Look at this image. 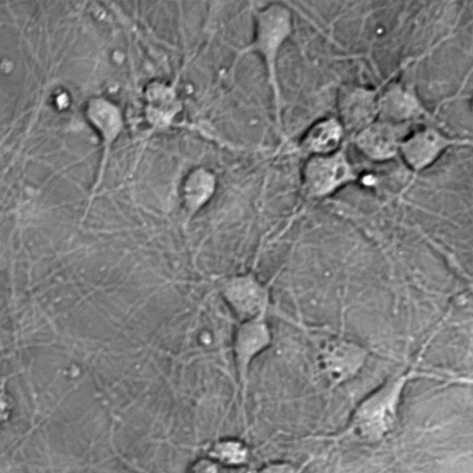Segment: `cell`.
Listing matches in <instances>:
<instances>
[{"mask_svg":"<svg viewBox=\"0 0 473 473\" xmlns=\"http://www.w3.org/2000/svg\"><path fill=\"white\" fill-rule=\"evenodd\" d=\"M381 89L362 85H342L337 94V118L346 136L354 138L378 118Z\"/></svg>","mask_w":473,"mask_h":473,"instance_id":"obj_7","label":"cell"},{"mask_svg":"<svg viewBox=\"0 0 473 473\" xmlns=\"http://www.w3.org/2000/svg\"><path fill=\"white\" fill-rule=\"evenodd\" d=\"M209 459L218 465L231 468L245 466L249 462L250 450L241 439L225 438L215 441L206 450Z\"/></svg>","mask_w":473,"mask_h":473,"instance_id":"obj_12","label":"cell"},{"mask_svg":"<svg viewBox=\"0 0 473 473\" xmlns=\"http://www.w3.org/2000/svg\"><path fill=\"white\" fill-rule=\"evenodd\" d=\"M218 464L209 458L200 459L196 461L188 473H218Z\"/></svg>","mask_w":473,"mask_h":473,"instance_id":"obj_15","label":"cell"},{"mask_svg":"<svg viewBox=\"0 0 473 473\" xmlns=\"http://www.w3.org/2000/svg\"><path fill=\"white\" fill-rule=\"evenodd\" d=\"M346 133L337 117L322 118L310 126L302 136L297 150L307 157L326 155L340 150Z\"/></svg>","mask_w":473,"mask_h":473,"instance_id":"obj_10","label":"cell"},{"mask_svg":"<svg viewBox=\"0 0 473 473\" xmlns=\"http://www.w3.org/2000/svg\"><path fill=\"white\" fill-rule=\"evenodd\" d=\"M460 143L433 129L415 134L401 142L399 152L406 163L419 171L432 165L450 146Z\"/></svg>","mask_w":473,"mask_h":473,"instance_id":"obj_9","label":"cell"},{"mask_svg":"<svg viewBox=\"0 0 473 473\" xmlns=\"http://www.w3.org/2000/svg\"><path fill=\"white\" fill-rule=\"evenodd\" d=\"M317 458L311 457L302 465H296L289 461H271L260 469L256 473H303L305 469Z\"/></svg>","mask_w":473,"mask_h":473,"instance_id":"obj_14","label":"cell"},{"mask_svg":"<svg viewBox=\"0 0 473 473\" xmlns=\"http://www.w3.org/2000/svg\"><path fill=\"white\" fill-rule=\"evenodd\" d=\"M272 342L273 333L268 319L240 322L234 331L232 355L241 388L244 414L251 365L270 348Z\"/></svg>","mask_w":473,"mask_h":473,"instance_id":"obj_5","label":"cell"},{"mask_svg":"<svg viewBox=\"0 0 473 473\" xmlns=\"http://www.w3.org/2000/svg\"><path fill=\"white\" fill-rule=\"evenodd\" d=\"M254 36L248 46L237 52L234 68L246 55L257 54L264 63L267 83L272 91L276 127L283 136V98L277 63L280 52L293 33L292 10L281 3L269 4L254 12Z\"/></svg>","mask_w":473,"mask_h":473,"instance_id":"obj_2","label":"cell"},{"mask_svg":"<svg viewBox=\"0 0 473 473\" xmlns=\"http://www.w3.org/2000/svg\"><path fill=\"white\" fill-rule=\"evenodd\" d=\"M301 178L302 195L309 201L326 199L359 180L346 145L330 154L307 157Z\"/></svg>","mask_w":473,"mask_h":473,"instance_id":"obj_3","label":"cell"},{"mask_svg":"<svg viewBox=\"0 0 473 473\" xmlns=\"http://www.w3.org/2000/svg\"><path fill=\"white\" fill-rule=\"evenodd\" d=\"M278 274L264 281L254 270L228 276L220 294L240 322L268 319L272 308V290Z\"/></svg>","mask_w":473,"mask_h":473,"instance_id":"obj_4","label":"cell"},{"mask_svg":"<svg viewBox=\"0 0 473 473\" xmlns=\"http://www.w3.org/2000/svg\"><path fill=\"white\" fill-rule=\"evenodd\" d=\"M369 355L363 345L351 339L337 337L328 341L320 351L318 360L329 390L353 381L364 367Z\"/></svg>","mask_w":473,"mask_h":473,"instance_id":"obj_6","label":"cell"},{"mask_svg":"<svg viewBox=\"0 0 473 473\" xmlns=\"http://www.w3.org/2000/svg\"><path fill=\"white\" fill-rule=\"evenodd\" d=\"M400 126L377 119L357 134L353 142L368 160L388 162L399 152Z\"/></svg>","mask_w":473,"mask_h":473,"instance_id":"obj_8","label":"cell"},{"mask_svg":"<svg viewBox=\"0 0 473 473\" xmlns=\"http://www.w3.org/2000/svg\"><path fill=\"white\" fill-rule=\"evenodd\" d=\"M447 385H460L473 388V376H456L449 378Z\"/></svg>","mask_w":473,"mask_h":473,"instance_id":"obj_16","label":"cell"},{"mask_svg":"<svg viewBox=\"0 0 473 473\" xmlns=\"http://www.w3.org/2000/svg\"><path fill=\"white\" fill-rule=\"evenodd\" d=\"M424 114L425 111L411 89L394 84L381 92L377 119L402 125Z\"/></svg>","mask_w":473,"mask_h":473,"instance_id":"obj_11","label":"cell"},{"mask_svg":"<svg viewBox=\"0 0 473 473\" xmlns=\"http://www.w3.org/2000/svg\"><path fill=\"white\" fill-rule=\"evenodd\" d=\"M216 178L209 171L200 169L188 179L186 186V202L188 209L197 212L213 197Z\"/></svg>","mask_w":473,"mask_h":473,"instance_id":"obj_13","label":"cell"},{"mask_svg":"<svg viewBox=\"0 0 473 473\" xmlns=\"http://www.w3.org/2000/svg\"><path fill=\"white\" fill-rule=\"evenodd\" d=\"M414 370L400 371L364 398L354 409L348 424L336 434L317 435L313 440H356L366 444L381 442L395 429L399 407L407 384L419 377Z\"/></svg>","mask_w":473,"mask_h":473,"instance_id":"obj_1","label":"cell"}]
</instances>
